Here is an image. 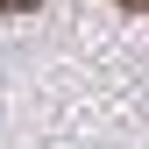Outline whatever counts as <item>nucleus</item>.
Listing matches in <instances>:
<instances>
[{
	"instance_id": "f257e3e1",
	"label": "nucleus",
	"mask_w": 149,
	"mask_h": 149,
	"mask_svg": "<svg viewBox=\"0 0 149 149\" xmlns=\"http://www.w3.org/2000/svg\"><path fill=\"white\" fill-rule=\"evenodd\" d=\"M36 7V0H0V14H29Z\"/></svg>"
},
{
	"instance_id": "f03ea898",
	"label": "nucleus",
	"mask_w": 149,
	"mask_h": 149,
	"mask_svg": "<svg viewBox=\"0 0 149 149\" xmlns=\"http://www.w3.org/2000/svg\"><path fill=\"white\" fill-rule=\"evenodd\" d=\"M121 7H135V14H149V0H121Z\"/></svg>"
}]
</instances>
